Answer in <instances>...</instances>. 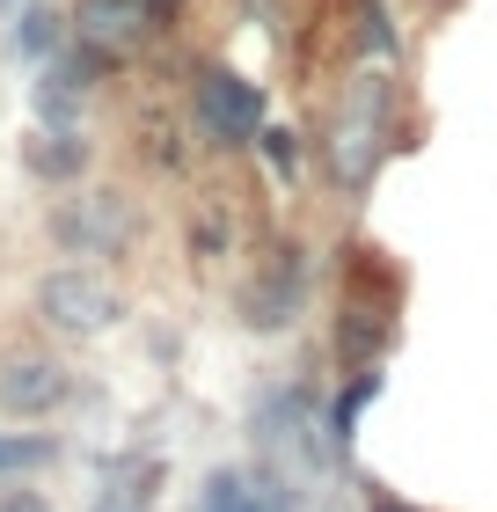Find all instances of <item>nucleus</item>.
<instances>
[{
  "instance_id": "423d86ee",
  "label": "nucleus",
  "mask_w": 497,
  "mask_h": 512,
  "mask_svg": "<svg viewBox=\"0 0 497 512\" xmlns=\"http://www.w3.org/2000/svg\"><path fill=\"white\" fill-rule=\"evenodd\" d=\"M37 315H44V330H59V337H103L110 322L125 315V300H117V286L103 271L59 264V271H44V286H37Z\"/></svg>"
},
{
  "instance_id": "6ab92c4d",
  "label": "nucleus",
  "mask_w": 497,
  "mask_h": 512,
  "mask_svg": "<svg viewBox=\"0 0 497 512\" xmlns=\"http://www.w3.org/2000/svg\"><path fill=\"white\" fill-rule=\"evenodd\" d=\"M366 512H424V505H410V498H395V491H373V498H366Z\"/></svg>"
},
{
  "instance_id": "f03ea898",
  "label": "nucleus",
  "mask_w": 497,
  "mask_h": 512,
  "mask_svg": "<svg viewBox=\"0 0 497 512\" xmlns=\"http://www.w3.org/2000/svg\"><path fill=\"white\" fill-rule=\"evenodd\" d=\"M402 337V271L381 249H344V278H337V366L344 374H381L388 344Z\"/></svg>"
},
{
  "instance_id": "dca6fc26",
  "label": "nucleus",
  "mask_w": 497,
  "mask_h": 512,
  "mask_svg": "<svg viewBox=\"0 0 497 512\" xmlns=\"http://www.w3.org/2000/svg\"><path fill=\"white\" fill-rule=\"evenodd\" d=\"M359 44L373 59H395L402 52V37H395V22H388V0H359Z\"/></svg>"
},
{
  "instance_id": "39448f33",
  "label": "nucleus",
  "mask_w": 497,
  "mask_h": 512,
  "mask_svg": "<svg viewBox=\"0 0 497 512\" xmlns=\"http://www.w3.org/2000/svg\"><path fill=\"white\" fill-rule=\"evenodd\" d=\"M307 286H315L307 249H300V242H271V256L256 264V278L242 286V330H256V337L293 330L300 308H307Z\"/></svg>"
},
{
  "instance_id": "9b49d317",
  "label": "nucleus",
  "mask_w": 497,
  "mask_h": 512,
  "mask_svg": "<svg viewBox=\"0 0 497 512\" xmlns=\"http://www.w3.org/2000/svg\"><path fill=\"white\" fill-rule=\"evenodd\" d=\"M22 169H30L37 183H81V169H88L81 125H37L30 139H22Z\"/></svg>"
},
{
  "instance_id": "1a4fd4ad",
  "label": "nucleus",
  "mask_w": 497,
  "mask_h": 512,
  "mask_svg": "<svg viewBox=\"0 0 497 512\" xmlns=\"http://www.w3.org/2000/svg\"><path fill=\"white\" fill-rule=\"evenodd\" d=\"M66 395H74V374H66L59 359H8L0 366V410L22 417V425L66 410Z\"/></svg>"
},
{
  "instance_id": "9d476101",
  "label": "nucleus",
  "mask_w": 497,
  "mask_h": 512,
  "mask_svg": "<svg viewBox=\"0 0 497 512\" xmlns=\"http://www.w3.org/2000/svg\"><path fill=\"white\" fill-rule=\"evenodd\" d=\"M198 512H300V498L278 476H249V469H212Z\"/></svg>"
},
{
  "instance_id": "f257e3e1",
  "label": "nucleus",
  "mask_w": 497,
  "mask_h": 512,
  "mask_svg": "<svg viewBox=\"0 0 497 512\" xmlns=\"http://www.w3.org/2000/svg\"><path fill=\"white\" fill-rule=\"evenodd\" d=\"M395 118H402V81L388 66H359V74H344L337 103H329V176H337V191L366 198L373 176L388 169L395 154Z\"/></svg>"
},
{
  "instance_id": "2eb2a0df",
  "label": "nucleus",
  "mask_w": 497,
  "mask_h": 512,
  "mask_svg": "<svg viewBox=\"0 0 497 512\" xmlns=\"http://www.w3.org/2000/svg\"><path fill=\"white\" fill-rule=\"evenodd\" d=\"M59 37H74V30H66V22L44 8V0L15 8V52H22V59H59Z\"/></svg>"
},
{
  "instance_id": "6e6552de",
  "label": "nucleus",
  "mask_w": 497,
  "mask_h": 512,
  "mask_svg": "<svg viewBox=\"0 0 497 512\" xmlns=\"http://www.w3.org/2000/svg\"><path fill=\"white\" fill-rule=\"evenodd\" d=\"M191 103H198V125H205L212 147H256V132L271 125L264 118V88L249 74H234V66H205Z\"/></svg>"
},
{
  "instance_id": "f3484780",
  "label": "nucleus",
  "mask_w": 497,
  "mask_h": 512,
  "mask_svg": "<svg viewBox=\"0 0 497 512\" xmlns=\"http://www.w3.org/2000/svg\"><path fill=\"white\" fill-rule=\"evenodd\" d=\"M256 147H264V161H271L278 183L300 176V132H293V125H264V132H256Z\"/></svg>"
},
{
  "instance_id": "0eeeda50",
  "label": "nucleus",
  "mask_w": 497,
  "mask_h": 512,
  "mask_svg": "<svg viewBox=\"0 0 497 512\" xmlns=\"http://www.w3.org/2000/svg\"><path fill=\"white\" fill-rule=\"evenodd\" d=\"M52 242L66 256H125L139 242V205L125 191H81L52 213Z\"/></svg>"
},
{
  "instance_id": "a211bd4d",
  "label": "nucleus",
  "mask_w": 497,
  "mask_h": 512,
  "mask_svg": "<svg viewBox=\"0 0 497 512\" xmlns=\"http://www.w3.org/2000/svg\"><path fill=\"white\" fill-rule=\"evenodd\" d=\"M0 512H52V498L30 491V483H0Z\"/></svg>"
},
{
  "instance_id": "f8f14e48",
  "label": "nucleus",
  "mask_w": 497,
  "mask_h": 512,
  "mask_svg": "<svg viewBox=\"0 0 497 512\" xmlns=\"http://www.w3.org/2000/svg\"><path fill=\"white\" fill-rule=\"evenodd\" d=\"M161 454H117L103 469V491H96V512H147L161 498Z\"/></svg>"
},
{
  "instance_id": "ddd939ff",
  "label": "nucleus",
  "mask_w": 497,
  "mask_h": 512,
  "mask_svg": "<svg viewBox=\"0 0 497 512\" xmlns=\"http://www.w3.org/2000/svg\"><path fill=\"white\" fill-rule=\"evenodd\" d=\"M381 395V374H344V388L329 395V439H337V461H351V439H359L366 403Z\"/></svg>"
},
{
  "instance_id": "7ed1b4c3",
  "label": "nucleus",
  "mask_w": 497,
  "mask_h": 512,
  "mask_svg": "<svg viewBox=\"0 0 497 512\" xmlns=\"http://www.w3.org/2000/svg\"><path fill=\"white\" fill-rule=\"evenodd\" d=\"M183 22V0H74L66 30H74L81 52H96L103 66H125L139 52H154Z\"/></svg>"
},
{
  "instance_id": "aec40b11",
  "label": "nucleus",
  "mask_w": 497,
  "mask_h": 512,
  "mask_svg": "<svg viewBox=\"0 0 497 512\" xmlns=\"http://www.w3.org/2000/svg\"><path fill=\"white\" fill-rule=\"evenodd\" d=\"M249 8L264 15V22H278V8H286V0H249Z\"/></svg>"
},
{
  "instance_id": "4468645a",
  "label": "nucleus",
  "mask_w": 497,
  "mask_h": 512,
  "mask_svg": "<svg viewBox=\"0 0 497 512\" xmlns=\"http://www.w3.org/2000/svg\"><path fill=\"white\" fill-rule=\"evenodd\" d=\"M59 461V439L52 432H0V483H22L37 469Z\"/></svg>"
},
{
  "instance_id": "20e7f679",
  "label": "nucleus",
  "mask_w": 497,
  "mask_h": 512,
  "mask_svg": "<svg viewBox=\"0 0 497 512\" xmlns=\"http://www.w3.org/2000/svg\"><path fill=\"white\" fill-rule=\"evenodd\" d=\"M249 432H256V447H271L278 461H293V469H329V461H337L329 410H322V395L307 381H278V388L256 395Z\"/></svg>"
}]
</instances>
